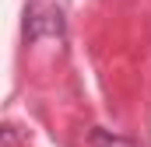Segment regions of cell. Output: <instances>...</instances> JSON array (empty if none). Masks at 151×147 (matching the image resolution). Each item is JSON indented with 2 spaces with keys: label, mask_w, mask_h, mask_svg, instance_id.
<instances>
[{
  "label": "cell",
  "mask_w": 151,
  "mask_h": 147,
  "mask_svg": "<svg viewBox=\"0 0 151 147\" xmlns=\"http://www.w3.org/2000/svg\"><path fill=\"white\" fill-rule=\"evenodd\" d=\"M42 32H49V35H60V32H63V14H60L56 7H42V4H35V7L28 11L25 35H28V39H39Z\"/></svg>",
  "instance_id": "obj_1"
},
{
  "label": "cell",
  "mask_w": 151,
  "mask_h": 147,
  "mask_svg": "<svg viewBox=\"0 0 151 147\" xmlns=\"http://www.w3.org/2000/svg\"><path fill=\"white\" fill-rule=\"evenodd\" d=\"M91 144L95 147H137V144H130L127 137H116L109 130H91Z\"/></svg>",
  "instance_id": "obj_2"
}]
</instances>
